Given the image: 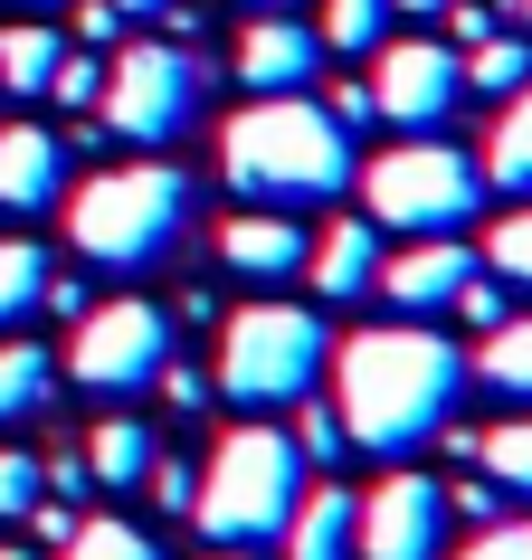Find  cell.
I'll list each match as a JSON object with an SVG mask.
<instances>
[{
    "mask_svg": "<svg viewBox=\"0 0 532 560\" xmlns=\"http://www.w3.org/2000/svg\"><path fill=\"white\" fill-rule=\"evenodd\" d=\"M456 389H466V352L428 324H371L333 352V418L381 466H409L418 446L447 438Z\"/></svg>",
    "mask_w": 532,
    "mask_h": 560,
    "instance_id": "6da1fadb",
    "label": "cell"
},
{
    "mask_svg": "<svg viewBox=\"0 0 532 560\" xmlns=\"http://www.w3.org/2000/svg\"><path fill=\"white\" fill-rule=\"evenodd\" d=\"M219 172L247 209H324L352 190V133L304 95H247V115L219 133Z\"/></svg>",
    "mask_w": 532,
    "mask_h": 560,
    "instance_id": "7a4b0ae2",
    "label": "cell"
},
{
    "mask_svg": "<svg viewBox=\"0 0 532 560\" xmlns=\"http://www.w3.org/2000/svg\"><path fill=\"white\" fill-rule=\"evenodd\" d=\"M190 237V172L172 162H124V172H95L77 200H67V247L105 276H143Z\"/></svg>",
    "mask_w": 532,
    "mask_h": 560,
    "instance_id": "3957f363",
    "label": "cell"
},
{
    "mask_svg": "<svg viewBox=\"0 0 532 560\" xmlns=\"http://www.w3.org/2000/svg\"><path fill=\"white\" fill-rule=\"evenodd\" d=\"M304 494V456L286 428H229L200 466V494H190V523L209 532V551H266L286 513Z\"/></svg>",
    "mask_w": 532,
    "mask_h": 560,
    "instance_id": "277c9868",
    "label": "cell"
},
{
    "mask_svg": "<svg viewBox=\"0 0 532 560\" xmlns=\"http://www.w3.org/2000/svg\"><path fill=\"white\" fill-rule=\"evenodd\" d=\"M324 361H333V332L304 304H238L209 381L229 389V409H296V399H314Z\"/></svg>",
    "mask_w": 532,
    "mask_h": 560,
    "instance_id": "5b68a950",
    "label": "cell"
},
{
    "mask_svg": "<svg viewBox=\"0 0 532 560\" xmlns=\"http://www.w3.org/2000/svg\"><path fill=\"white\" fill-rule=\"evenodd\" d=\"M485 209V162H466L456 143H390L371 172H361V219L400 237H466V219Z\"/></svg>",
    "mask_w": 532,
    "mask_h": 560,
    "instance_id": "8992f818",
    "label": "cell"
},
{
    "mask_svg": "<svg viewBox=\"0 0 532 560\" xmlns=\"http://www.w3.org/2000/svg\"><path fill=\"white\" fill-rule=\"evenodd\" d=\"M200 95H209V67L181 48V38H134L115 67H105V133H124V143H181L190 133V115H200Z\"/></svg>",
    "mask_w": 532,
    "mask_h": 560,
    "instance_id": "52a82bcc",
    "label": "cell"
},
{
    "mask_svg": "<svg viewBox=\"0 0 532 560\" xmlns=\"http://www.w3.org/2000/svg\"><path fill=\"white\" fill-rule=\"evenodd\" d=\"M162 361H172V314H162V304L115 295V304H86V314H77V352H67L77 389L134 399V389L162 381Z\"/></svg>",
    "mask_w": 532,
    "mask_h": 560,
    "instance_id": "ba28073f",
    "label": "cell"
},
{
    "mask_svg": "<svg viewBox=\"0 0 532 560\" xmlns=\"http://www.w3.org/2000/svg\"><path fill=\"white\" fill-rule=\"evenodd\" d=\"M371 115L400 124V133H438L447 115H456V95H466V58L447 48V38H390V48H371Z\"/></svg>",
    "mask_w": 532,
    "mask_h": 560,
    "instance_id": "9c48e42d",
    "label": "cell"
},
{
    "mask_svg": "<svg viewBox=\"0 0 532 560\" xmlns=\"http://www.w3.org/2000/svg\"><path fill=\"white\" fill-rule=\"evenodd\" d=\"M447 551V485L418 466H390L352 503V560H438Z\"/></svg>",
    "mask_w": 532,
    "mask_h": 560,
    "instance_id": "30bf717a",
    "label": "cell"
},
{
    "mask_svg": "<svg viewBox=\"0 0 532 560\" xmlns=\"http://www.w3.org/2000/svg\"><path fill=\"white\" fill-rule=\"evenodd\" d=\"M229 67H238L247 95H304L314 77H324V38L304 30V10H257Z\"/></svg>",
    "mask_w": 532,
    "mask_h": 560,
    "instance_id": "8fae6325",
    "label": "cell"
},
{
    "mask_svg": "<svg viewBox=\"0 0 532 560\" xmlns=\"http://www.w3.org/2000/svg\"><path fill=\"white\" fill-rule=\"evenodd\" d=\"M475 266H485V257H475L466 237H409L400 257H381V295H390L400 324H428V314L456 304V285H466Z\"/></svg>",
    "mask_w": 532,
    "mask_h": 560,
    "instance_id": "7c38bea8",
    "label": "cell"
},
{
    "mask_svg": "<svg viewBox=\"0 0 532 560\" xmlns=\"http://www.w3.org/2000/svg\"><path fill=\"white\" fill-rule=\"evenodd\" d=\"M67 190V133L48 124H0V209L10 219H48Z\"/></svg>",
    "mask_w": 532,
    "mask_h": 560,
    "instance_id": "4fadbf2b",
    "label": "cell"
},
{
    "mask_svg": "<svg viewBox=\"0 0 532 560\" xmlns=\"http://www.w3.org/2000/svg\"><path fill=\"white\" fill-rule=\"evenodd\" d=\"M304 219L296 209H238L229 229H219V266L229 276H247V285H286V276H304Z\"/></svg>",
    "mask_w": 532,
    "mask_h": 560,
    "instance_id": "5bb4252c",
    "label": "cell"
},
{
    "mask_svg": "<svg viewBox=\"0 0 532 560\" xmlns=\"http://www.w3.org/2000/svg\"><path fill=\"white\" fill-rule=\"evenodd\" d=\"M304 276H314L324 304H361L381 285V229H371V219H333V229L304 247Z\"/></svg>",
    "mask_w": 532,
    "mask_h": 560,
    "instance_id": "9a60e30c",
    "label": "cell"
},
{
    "mask_svg": "<svg viewBox=\"0 0 532 560\" xmlns=\"http://www.w3.org/2000/svg\"><path fill=\"white\" fill-rule=\"evenodd\" d=\"M352 485H304L296 513H286V560H352Z\"/></svg>",
    "mask_w": 532,
    "mask_h": 560,
    "instance_id": "2e32d148",
    "label": "cell"
},
{
    "mask_svg": "<svg viewBox=\"0 0 532 560\" xmlns=\"http://www.w3.org/2000/svg\"><path fill=\"white\" fill-rule=\"evenodd\" d=\"M152 456H162V446H152L143 418H105V428L86 438V475L105 485V494H134V485L152 475Z\"/></svg>",
    "mask_w": 532,
    "mask_h": 560,
    "instance_id": "e0dca14e",
    "label": "cell"
},
{
    "mask_svg": "<svg viewBox=\"0 0 532 560\" xmlns=\"http://www.w3.org/2000/svg\"><path fill=\"white\" fill-rule=\"evenodd\" d=\"M485 190L532 200V86H513V105L495 115V143H485Z\"/></svg>",
    "mask_w": 532,
    "mask_h": 560,
    "instance_id": "ac0fdd59",
    "label": "cell"
},
{
    "mask_svg": "<svg viewBox=\"0 0 532 560\" xmlns=\"http://www.w3.org/2000/svg\"><path fill=\"white\" fill-rule=\"evenodd\" d=\"M67 38L38 30V20H10L0 30V95H48V77H58Z\"/></svg>",
    "mask_w": 532,
    "mask_h": 560,
    "instance_id": "d6986e66",
    "label": "cell"
},
{
    "mask_svg": "<svg viewBox=\"0 0 532 560\" xmlns=\"http://www.w3.org/2000/svg\"><path fill=\"white\" fill-rule=\"evenodd\" d=\"M48 389H58V352H38V342H0V428L38 418V409H48Z\"/></svg>",
    "mask_w": 532,
    "mask_h": 560,
    "instance_id": "ffe728a7",
    "label": "cell"
},
{
    "mask_svg": "<svg viewBox=\"0 0 532 560\" xmlns=\"http://www.w3.org/2000/svg\"><path fill=\"white\" fill-rule=\"evenodd\" d=\"M48 276H58V266H48L38 237H0V332L30 324L38 304H48Z\"/></svg>",
    "mask_w": 532,
    "mask_h": 560,
    "instance_id": "44dd1931",
    "label": "cell"
},
{
    "mask_svg": "<svg viewBox=\"0 0 532 560\" xmlns=\"http://www.w3.org/2000/svg\"><path fill=\"white\" fill-rule=\"evenodd\" d=\"M475 371H485V389H504V399H523V409H532V314H513V324L485 332Z\"/></svg>",
    "mask_w": 532,
    "mask_h": 560,
    "instance_id": "7402d4cb",
    "label": "cell"
},
{
    "mask_svg": "<svg viewBox=\"0 0 532 560\" xmlns=\"http://www.w3.org/2000/svg\"><path fill=\"white\" fill-rule=\"evenodd\" d=\"M381 30H390V0H324V20H314L324 58H371Z\"/></svg>",
    "mask_w": 532,
    "mask_h": 560,
    "instance_id": "603a6c76",
    "label": "cell"
},
{
    "mask_svg": "<svg viewBox=\"0 0 532 560\" xmlns=\"http://www.w3.org/2000/svg\"><path fill=\"white\" fill-rule=\"evenodd\" d=\"M475 466L495 475L504 494H532V418H504V428H485V438H475Z\"/></svg>",
    "mask_w": 532,
    "mask_h": 560,
    "instance_id": "cb8c5ba5",
    "label": "cell"
},
{
    "mask_svg": "<svg viewBox=\"0 0 532 560\" xmlns=\"http://www.w3.org/2000/svg\"><path fill=\"white\" fill-rule=\"evenodd\" d=\"M58 560H162V551H152V532L115 523V513H95V523H77V532L58 541Z\"/></svg>",
    "mask_w": 532,
    "mask_h": 560,
    "instance_id": "d4e9b609",
    "label": "cell"
},
{
    "mask_svg": "<svg viewBox=\"0 0 532 560\" xmlns=\"http://www.w3.org/2000/svg\"><path fill=\"white\" fill-rule=\"evenodd\" d=\"M466 86H485V95L532 86V38H475L466 48Z\"/></svg>",
    "mask_w": 532,
    "mask_h": 560,
    "instance_id": "484cf974",
    "label": "cell"
},
{
    "mask_svg": "<svg viewBox=\"0 0 532 560\" xmlns=\"http://www.w3.org/2000/svg\"><path fill=\"white\" fill-rule=\"evenodd\" d=\"M485 266H495L504 285H523V295H532V200L513 209V219H495V237H485Z\"/></svg>",
    "mask_w": 532,
    "mask_h": 560,
    "instance_id": "4316f807",
    "label": "cell"
},
{
    "mask_svg": "<svg viewBox=\"0 0 532 560\" xmlns=\"http://www.w3.org/2000/svg\"><path fill=\"white\" fill-rule=\"evenodd\" d=\"M447 314H466L475 332H495V324H513V285H504L495 266H475L466 285H456V304H447Z\"/></svg>",
    "mask_w": 532,
    "mask_h": 560,
    "instance_id": "83f0119b",
    "label": "cell"
},
{
    "mask_svg": "<svg viewBox=\"0 0 532 560\" xmlns=\"http://www.w3.org/2000/svg\"><path fill=\"white\" fill-rule=\"evenodd\" d=\"M48 95H58L67 115H86V105H105V58H86V48H67L58 77H48Z\"/></svg>",
    "mask_w": 532,
    "mask_h": 560,
    "instance_id": "f1b7e54d",
    "label": "cell"
},
{
    "mask_svg": "<svg viewBox=\"0 0 532 560\" xmlns=\"http://www.w3.org/2000/svg\"><path fill=\"white\" fill-rule=\"evenodd\" d=\"M38 494H48V485H38V456L30 446H0V523H30Z\"/></svg>",
    "mask_w": 532,
    "mask_h": 560,
    "instance_id": "f546056e",
    "label": "cell"
},
{
    "mask_svg": "<svg viewBox=\"0 0 532 560\" xmlns=\"http://www.w3.org/2000/svg\"><path fill=\"white\" fill-rule=\"evenodd\" d=\"M343 446H352V438H343V418H333V409H314V399H304L296 456H304V466H333V456H343Z\"/></svg>",
    "mask_w": 532,
    "mask_h": 560,
    "instance_id": "4dcf8cb0",
    "label": "cell"
},
{
    "mask_svg": "<svg viewBox=\"0 0 532 560\" xmlns=\"http://www.w3.org/2000/svg\"><path fill=\"white\" fill-rule=\"evenodd\" d=\"M456 560H532V523H485Z\"/></svg>",
    "mask_w": 532,
    "mask_h": 560,
    "instance_id": "1f68e13d",
    "label": "cell"
},
{
    "mask_svg": "<svg viewBox=\"0 0 532 560\" xmlns=\"http://www.w3.org/2000/svg\"><path fill=\"white\" fill-rule=\"evenodd\" d=\"M447 513H466L475 532L504 523V485H495V475H475V485H456V494H447Z\"/></svg>",
    "mask_w": 532,
    "mask_h": 560,
    "instance_id": "d6a6232c",
    "label": "cell"
},
{
    "mask_svg": "<svg viewBox=\"0 0 532 560\" xmlns=\"http://www.w3.org/2000/svg\"><path fill=\"white\" fill-rule=\"evenodd\" d=\"M143 485H152V503H162V513H190V494H200V475H190V466H162V456H152Z\"/></svg>",
    "mask_w": 532,
    "mask_h": 560,
    "instance_id": "836d02e7",
    "label": "cell"
},
{
    "mask_svg": "<svg viewBox=\"0 0 532 560\" xmlns=\"http://www.w3.org/2000/svg\"><path fill=\"white\" fill-rule=\"evenodd\" d=\"M447 20H456V48H475L495 38V0H447Z\"/></svg>",
    "mask_w": 532,
    "mask_h": 560,
    "instance_id": "e575fe53",
    "label": "cell"
},
{
    "mask_svg": "<svg viewBox=\"0 0 532 560\" xmlns=\"http://www.w3.org/2000/svg\"><path fill=\"white\" fill-rule=\"evenodd\" d=\"M115 30H124V10H115V0H77V38H86V48H105Z\"/></svg>",
    "mask_w": 532,
    "mask_h": 560,
    "instance_id": "d590c367",
    "label": "cell"
},
{
    "mask_svg": "<svg viewBox=\"0 0 532 560\" xmlns=\"http://www.w3.org/2000/svg\"><path fill=\"white\" fill-rule=\"evenodd\" d=\"M162 399H172V409H200V399H209V381L190 371V361H162Z\"/></svg>",
    "mask_w": 532,
    "mask_h": 560,
    "instance_id": "8d00e7d4",
    "label": "cell"
},
{
    "mask_svg": "<svg viewBox=\"0 0 532 560\" xmlns=\"http://www.w3.org/2000/svg\"><path fill=\"white\" fill-rule=\"evenodd\" d=\"M324 115L343 124V133H361V124H371V86H361V77H352V86H333V105H324Z\"/></svg>",
    "mask_w": 532,
    "mask_h": 560,
    "instance_id": "74e56055",
    "label": "cell"
},
{
    "mask_svg": "<svg viewBox=\"0 0 532 560\" xmlns=\"http://www.w3.org/2000/svg\"><path fill=\"white\" fill-rule=\"evenodd\" d=\"M48 304H58L67 324H77V314H86V304H95V295H86V285H77V276H48Z\"/></svg>",
    "mask_w": 532,
    "mask_h": 560,
    "instance_id": "f35d334b",
    "label": "cell"
},
{
    "mask_svg": "<svg viewBox=\"0 0 532 560\" xmlns=\"http://www.w3.org/2000/svg\"><path fill=\"white\" fill-rule=\"evenodd\" d=\"M124 20H162V10H172V0H115Z\"/></svg>",
    "mask_w": 532,
    "mask_h": 560,
    "instance_id": "ab89813d",
    "label": "cell"
},
{
    "mask_svg": "<svg viewBox=\"0 0 532 560\" xmlns=\"http://www.w3.org/2000/svg\"><path fill=\"white\" fill-rule=\"evenodd\" d=\"M390 10H418V20H428V10H447V0H390Z\"/></svg>",
    "mask_w": 532,
    "mask_h": 560,
    "instance_id": "60d3db41",
    "label": "cell"
},
{
    "mask_svg": "<svg viewBox=\"0 0 532 560\" xmlns=\"http://www.w3.org/2000/svg\"><path fill=\"white\" fill-rule=\"evenodd\" d=\"M247 10H304V0H247Z\"/></svg>",
    "mask_w": 532,
    "mask_h": 560,
    "instance_id": "b9f144b4",
    "label": "cell"
},
{
    "mask_svg": "<svg viewBox=\"0 0 532 560\" xmlns=\"http://www.w3.org/2000/svg\"><path fill=\"white\" fill-rule=\"evenodd\" d=\"M0 560H38V551H20V541H0Z\"/></svg>",
    "mask_w": 532,
    "mask_h": 560,
    "instance_id": "7bdbcfd3",
    "label": "cell"
},
{
    "mask_svg": "<svg viewBox=\"0 0 532 560\" xmlns=\"http://www.w3.org/2000/svg\"><path fill=\"white\" fill-rule=\"evenodd\" d=\"M513 20H523V30H532V0H513Z\"/></svg>",
    "mask_w": 532,
    "mask_h": 560,
    "instance_id": "ee69618b",
    "label": "cell"
},
{
    "mask_svg": "<svg viewBox=\"0 0 532 560\" xmlns=\"http://www.w3.org/2000/svg\"><path fill=\"white\" fill-rule=\"evenodd\" d=\"M20 10H58V0H20Z\"/></svg>",
    "mask_w": 532,
    "mask_h": 560,
    "instance_id": "f6af8a7d",
    "label": "cell"
},
{
    "mask_svg": "<svg viewBox=\"0 0 532 560\" xmlns=\"http://www.w3.org/2000/svg\"><path fill=\"white\" fill-rule=\"evenodd\" d=\"M219 560H257V551H219Z\"/></svg>",
    "mask_w": 532,
    "mask_h": 560,
    "instance_id": "bcb514c9",
    "label": "cell"
}]
</instances>
